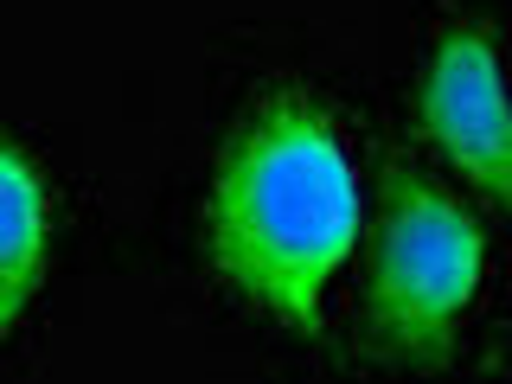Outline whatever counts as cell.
Instances as JSON below:
<instances>
[{
    "mask_svg": "<svg viewBox=\"0 0 512 384\" xmlns=\"http://www.w3.org/2000/svg\"><path fill=\"white\" fill-rule=\"evenodd\" d=\"M416 116L429 141L455 160L468 180L512 212V90L500 71V52L480 26H455L436 45L416 90Z\"/></svg>",
    "mask_w": 512,
    "mask_h": 384,
    "instance_id": "3957f363",
    "label": "cell"
},
{
    "mask_svg": "<svg viewBox=\"0 0 512 384\" xmlns=\"http://www.w3.org/2000/svg\"><path fill=\"white\" fill-rule=\"evenodd\" d=\"M45 244H52V205L20 154V141L0 128V333L26 314L45 276Z\"/></svg>",
    "mask_w": 512,
    "mask_h": 384,
    "instance_id": "277c9868",
    "label": "cell"
},
{
    "mask_svg": "<svg viewBox=\"0 0 512 384\" xmlns=\"http://www.w3.org/2000/svg\"><path fill=\"white\" fill-rule=\"evenodd\" d=\"M480 224L436 180L397 167L372 250V333L397 359H442L480 288Z\"/></svg>",
    "mask_w": 512,
    "mask_h": 384,
    "instance_id": "7a4b0ae2",
    "label": "cell"
},
{
    "mask_svg": "<svg viewBox=\"0 0 512 384\" xmlns=\"http://www.w3.org/2000/svg\"><path fill=\"white\" fill-rule=\"evenodd\" d=\"M352 231H359V186L333 122L301 96L263 103L231 141L212 186L218 276L282 327L314 333L320 295L346 263Z\"/></svg>",
    "mask_w": 512,
    "mask_h": 384,
    "instance_id": "6da1fadb",
    "label": "cell"
}]
</instances>
